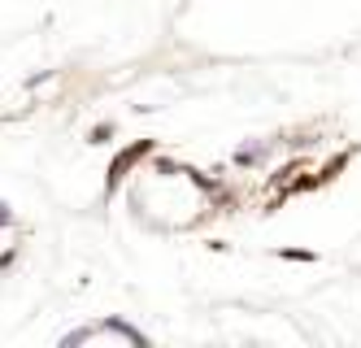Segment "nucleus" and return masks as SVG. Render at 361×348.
Wrapping results in <instances>:
<instances>
[{
    "label": "nucleus",
    "mask_w": 361,
    "mask_h": 348,
    "mask_svg": "<svg viewBox=\"0 0 361 348\" xmlns=\"http://www.w3.org/2000/svg\"><path fill=\"white\" fill-rule=\"evenodd\" d=\"M109 135H113V126H109V122H105V126H96V131H92V144H105Z\"/></svg>",
    "instance_id": "f03ea898"
},
{
    "label": "nucleus",
    "mask_w": 361,
    "mask_h": 348,
    "mask_svg": "<svg viewBox=\"0 0 361 348\" xmlns=\"http://www.w3.org/2000/svg\"><path fill=\"white\" fill-rule=\"evenodd\" d=\"M9 222H13V213H9L5 205H0V226H9Z\"/></svg>",
    "instance_id": "7ed1b4c3"
},
{
    "label": "nucleus",
    "mask_w": 361,
    "mask_h": 348,
    "mask_svg": "<svg viewBox=\"0 0 361 348\" xmlns=\"http://www.w3.org/2000/svg\"><path fill=\"white\" fill-rule=\"evenodd\" d=\"M149 148H153L149 140H140L135 148H126V153H118V161H113V165H109V192H113V188H118V183H122V174H126V170H131V165H135V161H140L144 153H149Z\"/></svg>",
    "instance_id": "f257e3e1"
}]
</instances>
